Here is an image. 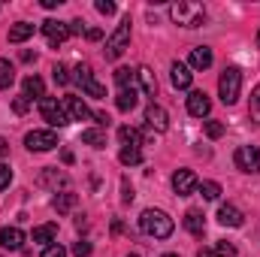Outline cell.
Returning a JSON list of instances; mask_svg holds the SVG:
<instances>
[{"instance_id":"484cf974","label":"cell","mask_w":260,"mask_h":257,"mask_svg":"<svg viewBox=\"0 0 260 257\" xmlns=\"http://www.w3.org/2000/svg\"><path fill=\"white\" fill-rule=\"evenodd\" d=\"M15 82V67L9 64L6 58H0V91H6Z\"/></svg>"},{"instance_id":"8fae6325","label":"cell","mask_w":260,"mask_h":257,"mask_svg":"<svg viewBox=\"0 0 260 257\" xmlns=\"http://www.w3.org/2000/svg\"><path fill=\"white\" fill-rule=\"evenodd\" d=\"M43 34H46V40L52 43V46H61L67 37H70V27H67L64 21H55V18H46L43 21Z\"/></svg>"},{"instance_id":"83f0119b","label":"cell","mask_w":260,"mask_h":257,"mask_svg":"<svg viewBox=\"0 0 260 257\" xmlns=\"http://www.w3.org/2000/svg\"><path fill=\"white\" fill-rule=\"evenodd\" d=\"M136 100H139V97H136V91H118V100H115V103H118V109H121V112H130V109L136 106Z\"/></svg>"},{"instance_id":"d6a6232c","label":"cell","mask_w":260,"mask_h":257,"mask_svg":"<svg viewBox=\"0 0 260 257\" xmlns=\"http://www.w3.org/2000/svg\"><path fill=\"white\" fill-rule=\"evenodd\" d=\"M212 254L215 257H236V245H233V242H218Z\"/></svg>"},{"instance_id":"e575fe53","label":"cell","mask_w":260,"mask_h":257,"mask_svg":"<svg viewBox=\"0 0 260 257\" xmlns=\"http://www.w3.org/2000/svg\"><path fill=\"white\" fill-rule=\"evenodd\" d=\"M9 182H12V170H9L6 164H0V191H6Z\"/></svg>"},{"instance_id":"5bb4252c","label":"cell","mask_w":260,"mask_h":257,"mask_svg":"<svg viewBox=\"0 0 260 257\" xmlns=\"http://www.w3.org/2000/svg\"><path fill=\"white\" fill-rule=\"evenodd\" d=\"M0 245H3L6 251H18V248L24 245V233H21L18 227H3V230H0Z\"/></svg>"},{"instance_id":"3957f363","label":"cell","mask_w":260,"mask_h":257,"mask_svg":"<svg viewBox=\"0 0 260 257\" xmlns=\"http://www.w3.org/2000/svg\"><path fill=\"white\" fill-rule=\"evenodd\" d=\"M239 91H242V73L236 67H227L221 73V79H218V94H221V100L227 106H233L239 100Z\"/></svg>"},{"instance_id":"cb8c5ba5","label":"cell","mask_w":260,"mask_h":257,"mask_svg":"<svg viewBox=\"0 0 260 257\" xmlns=\"http://www.w3.org/2000/svg\"><path fill=\"white\" fill-rule=\"evenodd\" d=\"M82 142L85 145H94V148H103L106 145V133L100 127H88V130H82Z\"/></svg>"},{"instance_id":"7402d4cb","label":"cell","mask_w":260,"mask_h":257,"mask_svg":"<svg viewBox=\"0 0 260 257\" xmlns=\"http://www.w3.org/2000/svg\"><path fill=\"white\" fill-rule=\"evenodd\" d=\"M185 230H188V233H194V236H203V233H206V221H203V212L191 209V212L185 215Z\"/></svg>"},{"instance_id":"7a4b0ae2","label":"cell","mask_w":260,"mask_h":257,"mask_svg":"<svg viewBox=\"0 0 260 257\" xmlns=\"http://www.w3.org/2000/svg\"><path fill=\"white\" fill-rule=\"evenodd\" d=\"M170 18L182 27H200L206 21V9L203 3H194V0H179L170 6Z\"/></svg>"},{"instance_id":"b9f144b4","label":"cell","mask_w":260,"mask_h":257,"mask_svg":"<svg viewBox=\"0 0 260 257\" xmlns=\"http://www.w3.org/2000/svg\"><path fill=\"white\" fill-rule=\"evenodd\" d=\"M94 118H97L100 124H109V115H106V112H94Z\"/></svg>"},{"instance_id":"7dc6e473","label":"cell","mask_w":260,"mask_h":257,"mask_svg":"<svg viewBox=\"0 0 260 257\" xmlns=\"http://www.w3.org/2000/svg\"><path fill=\"white\" fill-rule=\"evenodd\" d=\"M164 257H176V254H164Z\"/></svg>"},{"instance_id":"ee69618b","label":"cell","mask_w":260,"mask_h":257,"mask_svg":"<svg viewBox=\"0 0 260 257\" xmlns=\"http://www.w3.org/2000/svg\"><path fill=\"white\" fill-rule=\"evenodd\" d=\"M6 151H9V142H6V139H0V154H6Z\"/></svg>"},{"instance_id":"8992f818","label":"cell","mask_w":260,"mask_h":257,"mask_svg":"<svg viewBox=\"0 0 260 257\" xmlns=\"http://www.w3.org/2000/svg\"><path fill=\"white\" fill-rule=\"evenodd\" d=\"M73 73H76L73 79L82 85V91H85V94H91V97H106V88L94 79V73H91V67H88V64H76Z\"/></svg>"},{"instance_id":"836d02e7","label":"cell","mask_w":260,"mask_h":257,"mask_svg":"<svg viewBox=\"0 0 260 257\" xmlns=\"http://www.w3.org/2000/svg\"><path fill=\"white\" fill-rule=\"evenodd\" d=\"M12 109H15V112H18V115H24V112H27V109H30V100H27V97H24V94H21V97H15V100H12Z\"/></svg>"},{"instance_id":"52a82bcc","label":"cell","mask_w":260,"mask_h":257,"mask_svg":"<svg viewBox=\"0 0 260 257\" xmlns=\"http://www.w3.org/2000/svg\"><path fill=\"white\" fill-rule=\"evenodd\" d=\"M236 167L242 173H260V148L257 145H239L236 154H233Z\"/></svg>"},{"instance_id":"c3c4849f","label":"cell","mask_w":260,"mask_h":257,"mask_svg":"<svg viewBox=\"0 0 260 257\" xmlns=\"http://www.w3.org/2000/svg\"><path fill=\"white\" fill-rule=\"evenodd\" d=\"M130 257H136V254H130Z\"/></svg>"},{"instance_id":"4316f807","label":"cell","mask_w":260,"mask_h":257,"mask_svg":"<svg viewBox=\"0 0 260 257\" xmlns=\"http://www.w3.org/2000/svg\"><path fill=\"white\" fill-rule=\"evenodd\" d=\"M118 136H121V142H124V145H133V148H139V142H142L139 130H136V127H127V124L118 130Z\"/></svg>"},{"instance_id":"603a6c76","label":"cell","mask_w":260,"mask_h":257,"mask_svg":"<svg viewBox=\"0 0 260 257\" xmlns=\"http://www.w3.org/2000/svg\"><path fill=\"white\" fill-rule=\"evenodd\" d=\"M30 37H34V24H27V21H18L9 27V43H24Z\"/></svg>"},{"instance_id":"5b68a950","label":"cell","mask_w":260,"mask_h":257,"mask_svg":"<svg viewBox=\"0 0 260 257\" xmlns=\"http://www.w3.org/2000/svg\"><path fill=\"white\" fill-rule=\"evenodd\" d=\"M127 43H130V18H124V21L112 30V37L106 40V58H109V61L118 58V55L127 49Z\"/></svg>"},{"instance_id":"f35d334b","label":"cell","mask_w":260,"mask_h":257,"mask_svg":"<svg viewBox=\"0 0 260 257\" xmlns=\"http://www.w3.org/2000/svg\"><path fill=\"white\" fill-rule=\"evenodd\" d=\"M97 12L112 15V12H115V3H112V0H97Z\"/></svg>"},{"instance_id":"9c48e42d","label":"cell","mask_w":260,"mask_h":257,"mask_svg":"<svg viewBox=\"0 0 260 257\" xmlns=\"http://www.w3.org/2000/svg\"><path fill=\"white\" fill-rule=\"evenodd\" d=\"M197 185H200V182H197L194 170H176V173H173V188H176V194H179V197L194 194Z\"/></svg>"},{"instance_id":"d590c367","label":"cell","mask_w":260,"mask_h":257,"mask_svg":"<svg viewBox=\"0 0 260 257\" xmlns=\"http://www.w3.org/2000/svg\"><path fill=\"white\" fill-rule=\"evenodd\" d=\"M52 76H55V82H58V85H67V82H70V76H67V67H64V64H55Z\"/></svg>"},{"instance_id":"8d00e7d4","label":"cell","mask_w":260,"mask_h":257,"mask_svg":"<svg viewBox=\"0 0 260 257\" xmlns=\"http://www.w3.org/2000/svg\"><path fill=\"white\" fill-rule=\"evenodd\" d=\"M43 257H67V251L61 248V245H58V242H52V245H46Z\"/></svg>"},{"instance_id":"ffe728a7","label":"cell","mask_w":260,"mask_h":257,"mask_svg":"<svg viewBox=\"0 0 260 257\" xmlns=\"http://www.w3.org/2000/svg\"><path fill=\"white\" fill-rule=\"evenodd\" d=\"M191 67L194 70H209L212 67V49H206V46H197V49H191Z\"/></svg>"},{"instance_id":"d4e9b609","label":"cell","mask_w":260,"mask_h":257,"mask_svg":"<svg viewBox=\"0 0 260 257\" xmlns=\"http://www.w3.org/2000/svg\"><path fill=\"white\" fill-rule=\"evenodd\" d=\"M118 160H121L124 167H136V164H142V151L133 148V145H124V148L118 151Z\"/></svg>"},{"instance_id":"277c9868","label":"cell","mask_w":260,"mask_h":257,"mask_svg":"<svg viewBox=\"0 0 260 257\" xmlns=\"http://www.w3.org/2000/svg\"><path fill=\"white\" fill-rule=\"evenodd\" d=\"M40 112H43V118H46L52 127H67V124H70V115H67L64 103H58L55 97H43V100H40Z\"/></svg>"},{"instance_id":"ba28073f","label":"cell","mask_w":260,"mask_h":257,"mask_svg":"<svg viewBox=\"0 0 260 257\" xmlns=\"http://www.w3.org/2000/svg\"><path fill=\"white\" fill-rule=\"evenodd\" d=\"M24 145H27L30 151H52V148L58 145V136H55L52 130H30V133L24 136Z\"/></svg>"},{"instance_id":"7bdbcfd3","label":"cell","mask_w":260,"mask_h":257,"mask_svg":"<svg viewBox=\"0 0 260 257\" xmlns=\"http://www.w3.org/2000/svg\"><path fill=\"white\" fill-rule=\"evenodd\" d=\"M43 6L46 9H55V6H61V0H43Z\"/></svg>"},{"instance_id":"4fadbf2b","label":"cell","mask_w":260,"mask_h":257,"mask_svg":"<svg viewBox=\"0 0 260 257\" xmlns=\"http://www.w3.org/2000/svg\"><path fill=\"white\" fill-rule=\"evenodd\" d=\"M145 121H148V127L157 130V133H164V130L170 127V115H167V109L157 106V103H151V106L145 109Z\"/></svg>"},{"instance_id":"bcb514c9","label":"cell","mask_w":260,"mask_h":257,"mask_svg":"<svg viewBox=\"0 0 260 257\" xmlns=\"http://www.w3.org/2000/svg\"><path fill=\"white\" fill-rule=\"evenodd\" d=\"M257 46H260V34H257Z\"/></svg>"},{"instance_id":"74e56055","label":"cell","mask_w":260,"mask_h":257,"mask_svg":"<svg viewBox=\"0 0 260 257\" xmlns=\"http://www.w3.org/2000/svg\"><path fill=\"white\" fill-rule=\"evenodd\" d=\"M73 254L76 257H88L91 254V242H76V245H73Z\"/></svg>"},{"instance_id":"4dcf8cb0","label":"cell","mask_w":260,"mask_h":257,"mask_svg":"<svg viewBox=\"0 0 260 257\" xmlns=\"http://www.w3.org/2000/svg\"><path fill=\"white\" fill-rule=\"evenodd\" d=\"M248 115H251V121H257L260 124V85L251 91V103H248Z\"/></svg>"},{"instance_id":"6da1fadb","label":"cell","mask_w":260,"mask_h":257,"mask_svg":"<svg viewBox=\"0 0 260 257\" xmlns=\"http://www.w3.org/2000/svg\"><path fill=\"white\" fill-rule=\"evenodd\" d=\"M139 227H142V233H148V236H154V239H170L173 230H176L173 218H170L167 212H160V209H145V212L139 215Z\"/></svg>"},{"instance_id":"d6986e66","label":"cell","mask_w":260,"mask_h":257,"mask_svg":"<svg viewBox=\"0 0 260 257\" xmlns=\"http://www.w3.org/2000/svg\"><path fill=\"white\" fill-rule=\"evenodd\" d=\"M55 239H58V224H40V227H34V242L52 245Z\"/></svg>"},{"instance_id":"f6af8a7d","label":"cell","mask_w":260,"mask_h":257,"mask_svg":"<svg viewBox=\"0 0 260 257\" xmlns=\"http://www.w3.org/2000/svg\"><path fill=\"white\" fill-rule=\"evenodd\" d=\"M197 257H215V254H212V251H200Z\"/></svg>"},{"instance_id":"1f68e13d","label":"cell","mask_w":260,"mask_h":257,"mask_svg":"<svg viewBox=\"0 0 260 257\" xmlns=\"http://www.w3.org/2000/svg\"><path fill=\"white\" fill-rule=\"evenodd\" d=\"M203 130H206L209 139H221V136H224V124H221V121H206Z\"/></svg>"},{"instance_id":"ab89813d","label":"cell","mask_w":260,"mask_h":257,"mask_svg":"<svg viewBox=\"0 0 260 257\" xmlns=\"http://www.w3.org/2000/svg\"><path fill=\"white\" fill-rule=\"evenodd\" d=\"M67 27H70V37H73V34H82V30H85V24H82V21H70Z\"/></svg>"},{"instance_id":"ac0fdd59","label":"cell","mask_w":260,"mask_h":257,"mask_svg":"<svg viewBox=\"0 0 260 257\" xmlns=\"http://www.w3.org/2000/svg\"><path fill=\"white\" fill-rule=\"evenodd\" d=\"M24 97L27 100H43L46 97V85H43L40 76H27L24 79Z\"/></svg>"},{"instance_id":"f546056e","label":"cell","mask_w":260,"mask_h":257,"mask_svg":"<svg viewBox=\"0 0 260 257\" xmlns=\"http://www.w3.org/2000/svg\"><path fill=\"white\" fill-rule=\"evenodd\" d=\"M200 188V194L206 197V200H218L221 197V185L218 182H203V185H197Z\"/></svg>"},{"instance_id":"9a60e30c","label":"cell","mask_w":260,"mask_h":257,"mask_svg":"<svg viewBox=\"0 0 260 257\" xmlns=\"http://www.w3.org/2000/svg\"><path fill=\"white\" fill-rule=\"evenodd\" d=\"M170 79H173V85L176 88H191V79H194V73H191V67L188 64H176L170 67Z\"/></svg>"},{"instance_id":"e0dca14e","label":"cell","mask_w":260,"mask_h":257,"mask_svg":"<svg viewBox=\"0 0 260 257\" xmlns=\"http://www.w3.org/2000/svg\"><path fill=\"white\" fill-rule=\"evenodd\" d=\"M136 82L142 85V91L145 94H157V79H154V73H151V67H136Z\"/></svg>"},{"instance_id":"f1b7e54d","label":"cell","mask_w":260,"mask_h":257,"mask_svg":"<svg viewBox=\"0 0 260 257\" xmlns=\"http://www.w3.org/2000/svg\"><path fill=\"white\" fill-rule=\"evenodd\" d=\"M73 206H76V194L64 191V194L55 197V209H58V212H67V209H73Z\"/></svg>"},{"instance_id":"7c38bea8","label":"cell","mask_w":260,"mask_h":257,"mask_svg":"<svg viewBox=\"0 0 260 257\" xmlns=\"http://www.w3.org/2000/svg\"><path fill=\"white\" fill-rule=\"evenodd\" d=\"M64 109H67V115H70V121H91L94 118V112L82 103V97H67Z\"/></svg>"},{"instance_id":"2e32d148","label":"cell","mask_w":260,"mask_h":257,"mask_svg":"<svg viewBox=\"0 0 260 257\" xmlns=\"http://www.w3.org/2000/svg\"><path fill=\"white\" fill-rule=\"evenodd\" d=\"M218 221H221L224 227H242L245 215H242L236 206H230V203H227V206H221V209H218Z\"/></svg>"},{"instance_id":"44dd1931","label":"cell","mask_w":260,"mask_h":257,"mask_svg":"<svg viewBox=\"0 0 260 257\" xmlns=\"http://www.w3.org/2000/svg\"><path fill=\"white\" fill-rule=\"evenodd\" d=\"M115 82H118L121 91H136V70L118 67V70H115Z\"/></svg>"},{"instance_id":"30bf717a","label":"cell","mask_w":260,"mask_h":257,"mask_svg":"<svg viewBox=\"0 0 260 257\" xmlns=\"http://www.w3.org/2000/svg\"><path fill=\"white\" fill-rule=\"evenodd\" d=\"M188 112H191L194 118H206V115L212 112V100L206 97V91H191V94H188Z\"/></svg>"},{"instance_id":"60d3db41","label":"cell","mask_w":260,"mask_h":257,"mask_svg":"<svg viewBox=\"0 0 260 257\" xmlns=\"http://www.w3.org/2000/svg\"><path fill=\"white\" fill-rule=\"evenodd\" d=\"M100 37H103L100 27H88V40H100Z\"/></svg>"}]
</instances>
